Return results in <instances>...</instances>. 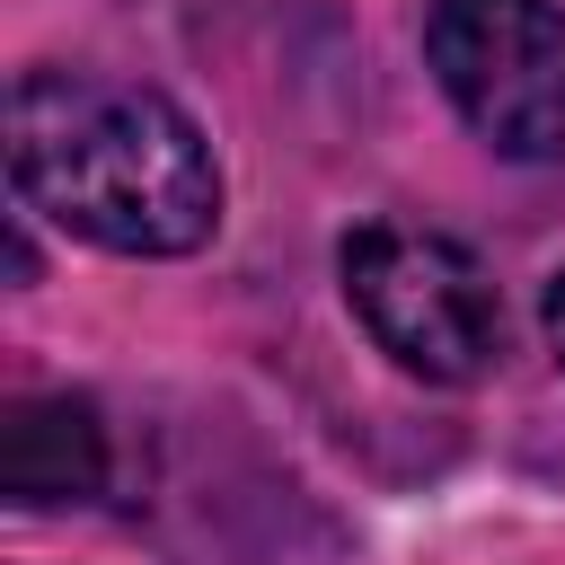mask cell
I'll list each match as a JSON object with an SVG mask.
<instances>
[{
	"mask_svg": "<svg viewBox=\"0 0 565 565\" xmlns=\"http://www.w3.org/2000/svg\"><path fill=\"white\" fill-rule=\"evenodd\" d=\"M9 185L115 256H185L221 221V177L185 106L97 71H26L9 88Z\"/></svg>",
	"mask_w": 565,
	"mask_h": 565,
	"instance_id": "6da1fadb",
	"label": "cell"
},
{
	"mask_svg": "<svg viewBox=\"0 0 565 565\" xmlns=\"http://www.w3.org/2000/svg\"><path fill=\"white\" fill-rule=\"evenodd\" d=\"M344 300L371 327L380 353H397L406 371L459 388L503 353V300L486 282V265L415 221H371L344 238Z\"/></svg>",
	"mask_w": 565,
	"mask_h": 565,
	"instance_id": "7a4b0ae2",
	"label": "cell"
},
{
	"mask_svg": "<svg viewBox=\"0 0 565 565\" xmlns=\"http://www.w3.org/2000/svg\"><path fill=\"white\" fill-rule=\"evenodd\" d=\"M424 62L477 141L503 159L565 150V9L556 0H433Z\"/></svg>",
	"mask_w": 565,
	"mask_h": 565,
	"instance_id": "3957f363",
	"label": "cell"
},
{
	"mask_svg": "<svg viewBox=\"0 0 565 565\" xmlns=\"http://www.w3.org/2000/svg\"><path fill=\"white\" fill-rule=\"evenodd\" d=\"M9 503H88L106 486V424L88 397H18L0 415Z\"/></svg>",
	"mask_w": 565,
	"mask_h": 565,
	"instance_id": "277c9868",
	"label": "cell"
},
{
	"mask_svg": "<svg viewBox=\"0 0 565 565\" xmlns=\"http://www.w3.org/2000/svg\"><path fill=\"white\" fill-rule=\"evenodd\" d=\"M547 344H556V362H565V274L547 282Z\"/></svg>",
	"mask_w": 565,
	"mask_h": 565,
	"instance_id": "5b68a950",
	"label": "cell"
}]
</instances>
